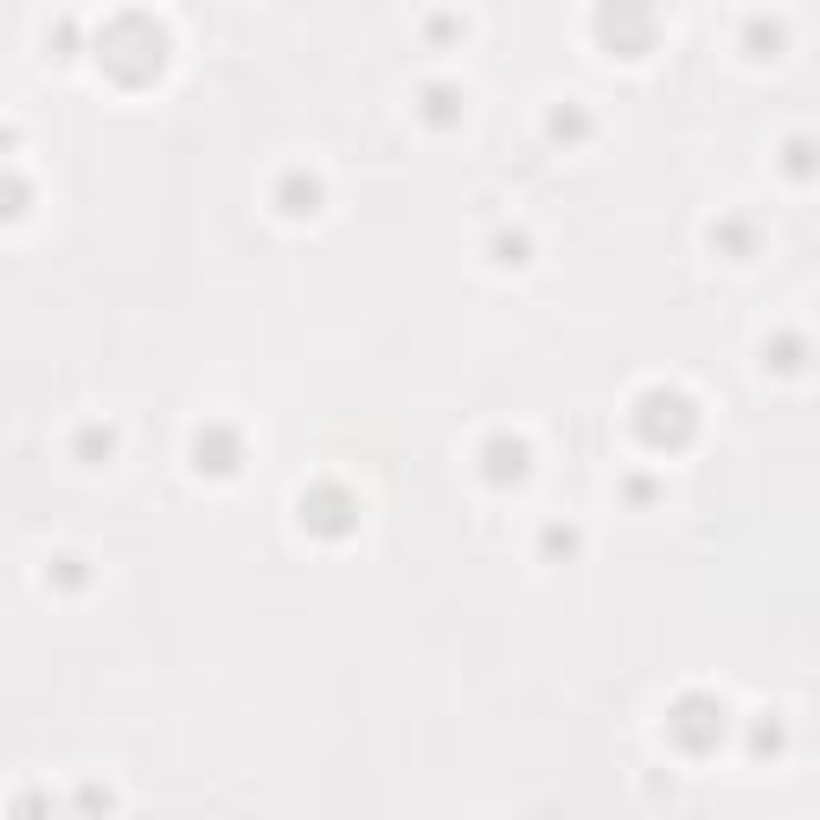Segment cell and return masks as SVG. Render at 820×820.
<instances>
[{"label":"cell","mask_w":820,"mask_h":820,"mask_svg":"<svg viewBox=\"0 0 820 820\" xmlns=\"http://www.w3.org/2000/svg\"><path fill=\"white\" fill-rule=\"evenodd\" d=\"M526 442H520V436H494V442H487L482 449V462H487V482H520V475H526Z\"/></svg>","instance_id":"obj_1"},{"label":"cell","mask_w":820,"mask_h":820,"mask_svg":"<svg viewBox=\"0 0 820 820\" xmlns=\"http://www.w3.org/2000/svg\"><path fill=\"white\" fill-rule=\"evenodd\" d=\"M199 449H212V462H199V468H212V475H231V468H238V455H243V442H238L231 424H205V430L193 436V455H199Z\"/></svg>","instance_id":"obj_2"},{"label":"cell","mask_w":820,"mask_h":820,"mask_svg":"<svg viewBox=\"0 0 820 820\" xmlns=\"http://www.w3.org/2000/svg\"><path fill=\"white\" fill-rule=\"evenodd\" d=\"M314 199H321V180H314V174H289V180H283V212H289V218L314 212Z\"/></svg>","instance_id":"obj_3"},{"label":"cell","mask_w":820,"mask_h":820,"mask_svg":"<svg viewBox=\"0 0 820 820\" xmlns=\"http://www.w3.org/2000/svg\"><path fill=\"white\" fill-rule=\"evenodd\" d=\"M26 187H13V180H7V187H0V218H20V212H26Z\"/></svg>","instance_id":"obj_4"},{"label":"cell","mask_w":820,"mask_h":820,"mask_svg":"<svg viewBox=\"0 0 820 820\" xmlns=\"http://www.w3.org/2000/svg\"><path fill=\"white\" fill-rule=\"evenodd\" d=\"M424 103H430V122H449V116H455V91H442V84H436Z\"/></svg>","instance_id":"obj_5"}]
</instances>
